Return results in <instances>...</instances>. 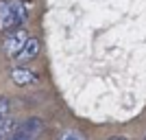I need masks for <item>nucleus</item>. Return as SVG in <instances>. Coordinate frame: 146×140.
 <instances>
[{
    "label": "nucleus",
    "mask_w": 146,
    "mask_h": 140,
    "mask_svg": "<svg viewBox=\"0 0 146 140\" xmlns=\"http://www.w3.org/2000/svg\"><path fill=\"white\" fill-rule=\"evenodd\" d=\"M29 18V2L22 0H0V33L20 29Z\"/></svg>",
    "instance_id": "nucleus-1"
},
{
    "label": "nucleus",
    "mask_w": 146,
    "mask_h": 140,
    "mask_svg": "<svg viewBox=\"0 0 146 140\" xmlns=\"http://www.w3.org/2000/svg\"><path fill=\"white\" fill-rule=\"evenodd\" d=\"M26 40H29V35H26V31L20 26V29L11 31V33H7L5 35V44H2V48H5L7 57H11V59H15V57L20 55V50L24 48Z\"/></svg>",
    "instance_id": "nucleus-2"
},
{
    "label": "nucleus",
    "mask_w": 146,
    "mask_h": 140,
    "mask_svg": "<svg viewBox=\"0 0 146 140\" xmlns=\"http://www.w3.org/2000/svg\"><path fill=\"white\" fill-rule=\"evenodd\" d=\"M42 131H44V123L39 118H29V121L20 123L18 127L13 129V134L20 140H37Z\"/></svg>",
    "instance_id": "nucleus-3"
},
{
    "label": "nucleus",
    "mask_w": 146,
    "mask_h": 140,
    "mask_svg": "<svg viewBox=\"0 0 146 140\" xmlns=\"http://www.w3.org/2000/svg\"><path fill=\"white\" fill-rule=\"evenodd\" d=\"M11 81L15 85H31V83H37V74L29 68H22V66H15L11 70Z\"/></svg>",
    "instance_id": "nucleus-4"
},
{
    "label": "nucleus",
    "mask_w": 146,
    "mask_h": 140,
    "mask_svg": "<svg viewBox=\"0 0 146 140\" xmlns=\"http://www.w3.org/2000/svg\"><path fill=\"white\" fill-rule=\"evenodd\" d=\"M39 55V40L37 37H29L24 44V48L20 50V55L15 57V61H31Z\"/></svg>",
    "instance_id": "nucleus-5"
},
{
    "label": "nucleus",
    "mask_w": 146,
    "mask_h": 140,
    "mask_svg": "<svg viewBox=\"0 0 146 140\" xmlns=\"http://www.w3.org/2000/svg\"><path fill=\"white\" fill-rule=\"evenodd\" d=\"M18 127L11 118H5V121H0V140H7L9 136L13 134V129Z\"/></svg>",
    "instance_id": "nucleus-6"
},
{
    "label": "nucleus",
    "mask_w": 146,
    "mask_h": 140,
    "mask_svg": "<svg viewBox=\"0 0 146 140\" xmlns=\"http://www.w3.org/2000/svg\"><path fill=\"white\" fill-rule=\"evenodd\" d=\"M59 140H87V138L81 134V131H76V129H66V131L59 136Z\"/></svg>",
    "instance_id": "nucleus-7"
},
{
    "label": "nucleus",
    "mask_w": 146,
    "mask_h": 140,
    "mask_svg": "<svg viewBox=\"0 0 146 140\" xmlns=\"http://www.w3.org/2000/svg\"><path fill=\"white\" fill-rule=\"evenodd\" d=\"M9 112H11V103L7 96H0V121L9 118Z\"/></svg>",
    "instance_id": "nucleus-8"
},
{
    "label": "nucleus",
    "mask_w": 146,
    "mask_h": 140,
    "mask_svg": "<svg viewBox=\"0 0 146 140\" xmlns=\"http://www.w3.org/2000/svg\"><path fill=\"white\" fill-rule=\"evenodd\" d=\"M109 140H129V138H124V136H113V138H109Z\"/></svg>",
    "instance_id": "nucleus-9"
}]
</instances>
